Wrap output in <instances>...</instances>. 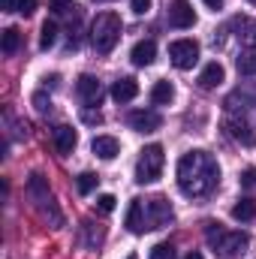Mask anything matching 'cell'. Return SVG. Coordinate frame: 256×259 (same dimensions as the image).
I'll use <instances>...</instances> for the list:
<instances>
[{
	"label": "cell",
	"instance_id": "1",
	"mask_svg": "<svg viewBox=\"0 0 256 259\" xmlns=\"http://www.w3.org/2000/svg\"><path fill=\"white\" fill-rule=\"evenodd\" d=\"M220 181V166L208 151H187L178 160V190L184 196H208Z\"/></svg>",
	"mask_w": 256,
	"mask_h": 259
},
{
	"label": "cell",
	"instance_id": "2",
	"mask_svg": "<svg viewBox=\"0 0 256 259\" xmlns=\"http://www.w3.org/2000/svg\"><path fill=\"white\" fill-rule=\"evenodd\" d=\"M205 235H208V244L214 247V253L220 259H241L247 253V244H250L244 232H226L220 223H208Z\"/></svg>",
	"mask_w": 256,
	"mask_h": 259
},
{
	"label": "cell",
	"instance_id": "3",
	"mask_svg": "<svg viewBox=\"0 0 256 259\" xmlns=\"http://www.w3.org/2000/svg\"><path fill=\"white\" fill-rule=\"evenodd\" d=\"M91 39H94V49L100 55H109L118 39H121V18L115 12H100L94 18V27H91Z\"/></svg>",
	"mask_w": 256,
	"mask_h": 259
},
{
	"label": "cell",
	"instance_id": "4",
	"mask_svg": "<svg viewBox=\"0 0 256 259\" xmlns=\"http://www.w3.org/2000/svg\"><path fill=\"white\" fill-rule=\"evenodd\" d=\"M163 163H166L163 145H148V148L139 154V163H136V181H139V184H151V181H157L160 172H163Z\"/></svg>",
	"mask_w": 256,
	"mask_h": 259
},
{
	"label": "cell",
	"instance_id": "5",
	"mask_svg": "<svg viewBox=\"0 0 256 259\" xmlns=\"http://www.w3.org/2000/svg\"><path fill=\"white\" fill-rule=\"evenodd\" d=\"M27 193H30V199L36 202V208H39L42 214H52L55 226H61V211L55 208V199H52V190H49V181H46L39 172L30 175V181H27Z\"/></svg>",
	"mask_w": 256,
	"mask_h": 259
},
{
	"label": "cell",
	"instance_id": "6",
	"mask_svg": "<svg viewBox=\"0 0 256 259\" xmlns=\"http://www.w3.org/2000/svg\"><path fill=\"white\" fill-rule=\"evenodd\" d=\"M169 58L178 69H193V64L199 61V42L196 39H175L169 46Z\"/></svg>",
	"mask_w": 256,
	"mask_h": 259
},
{
	"label": "cell",
	"instance_id": "7",
	"mask_svg": "<svg viewBox=\"0 0 256 259\" xmlns=\"http://www.w3.org/2000/svg\"><path fill=\"white\" fill-rule=\"evenodd\" d=\"M172 220V205L166 202V199H151L148 205H145V223H148V229H160V226H166Z\"/></svg>",
	"mask_w": 256,
	"mask_h": 259
},
{
	"label": "cell",
	"instance_id": "8",
	"mask_svg": "<svg viewBox=\"0 0 256 259\" xmlns=\"http://www.w3.org/2000/svg\"><path fill=\"white\" fill-rule=\"evenodd\" d=\"M169 24L178 30H187L196 24V9L190 6V0H172L169 6Z\"/></svg>",
	"mask_w": 256,
	"mask_h": 259
},
{
	"label": "cell",
	"instance_id": "9",
	"mask_svg": "<svg viewBox=\"0 0 256 259\" xmlns=\"http://www.w3.org/2000/svg\"><path fill=\"white\" fill-rule=\"evenodd\" d=\"M127 121L136 133H154V130H160V124H163V118H160L157 112H151V109H136V112H130Z\"/></svg>",
	"mask_w": 256,
	"mask_h": 259
},
{
	"label": "cell",
	"instance_id": "10",
	"mask_svg": "<svg viewBox=\"0 0 256 259\" xmlns=\"http://www.w3.org/2000/svg\"><path fill=\"white\" fill-rule=\"evenodd\" d=\"M52 142H55V151L58 154H72V148H75V142H78V136H75V130L66 127V124H61V127L52 130Z\"/></svg>",
	"mask_w": 256,
	"mask_h": 259
},
{
	"label": "cell",
	"instance_id": "11",
	"mask_svg": "<svg viewBox=\"0 0 256 259\" xmlns=\"http://www.w3.org/2000/svg\"><path fill=\"white\" fill-rule=\"evenodd\" d=\"M226 130H229V136H232L235 142H241L244 148H253L256 145V133L250 130L247 121H241V118H229V121H226Z\"/></svg>",
	"mask_w": 256,
	"mask_h": 259
},
{
	"label": "cell",
	"instance_id": "12",
	"mask_svg": "<svg viewBox=\"0 0 256 259\" xmlns=\"http://www.w3.org/2000/svg\"><path fill=\"white\" fill-rule=\"evenodd\" d=\"M75 91H78V97H81L84 103H100V97H103V84H100L94 75H78Z\"/></svg>",
	"mask_w": 256,
	"mask_h": 259
},
{
	"label": "cell",
	"instance_id": "13",
	"mask_svg": "<svg viewBox=\"0 0 256 259\" xmlns=\"http://www.w3.org/2000/svg\"><path fill=\"white\" fill-rule=\"evenodd\" d=\"M130 58H133V64L136 66H151L154 64V58H157V42H154V39H142V42H136L133 52H130Z\"/></svg>",
	"mask_w": 256,
	"mask_h": 259
},
{
	"label": "cell",
	"instance_id": "14",
	"mask_svg": "<svg viewBox=\"0 0 256 259\" xmlns=\"http://www.w3.org/2000/svg\"><path fill=\"white\" fill-rule=\"evenodd\" d=\"M223 78H226V69H223V64L211 61V64H205V69L199 72V88H202V91H211V88H217Z\"/></svg>",
	"mask_w": 256,
	"mask_h": 259
},
{
	"label": "cell",
	"instance_id": "15",
	"mask_svg": "<svg viewBox=\"0 0 256 259\" xmlns=\"http://www.w3.org/2000/svg\"><path fill=\"white\" fill-rule=\"evenodd\" d=\"M91 148H94V154H97L100 160H115V157H118V151H121V145H118V139H115V136H97Z\"/></svg>",
	"mask_w": 256,
	"mask_h": 259
},
{
	"label": "cell",
	"instance_id": "16",
	"mask_svg": "<svg viewBox=\"0 0 256 259\" xmlns=\"http://www.w3.org/2000/svg\"><path fill=\"white\" fill-rule=\"evenodd\" d=\"M127 229H130V232H136V235L148 229V223H145V202H142V199H133V202H130Z\"/></svg>",
	"mask_w": 256,
	"mask_h": 259
},
{
	"label": "cell",
	"instance_id": "17",
	"mask_svg": "<svg viewBox=\"0 0 256 259\" xmlns=\"http://www.w3.org/2000/svg\"><path fill=\"white\" fill-rule=\"evenodd\" d=\"M136 94H139V81L136 78H118L115 84H112V97H115V103H130V100H136Z\"/></svg>",
	"mask_w": 256,
	"mask_h": 259
},
{
	"label": "cell",
	"instance_id": "18",
	"mask_svg": "<svg viewBox=\"0 0 256 259\" xmlns=\"http://www.w3.org/2000/svg\"><path fill=\"white\" fill-rule=\"evenodd\" d=\"M151 100H154V106H169V103L175 100L172 81H157V84L151 88Z\"/></svg>",
	"mask_w": 256,
	"mask_h": 259
},
{
	"label": "cell",
	"instance_id": "19",
	"mask_svg": "<svg viewBox=\"0 0 256 259\" xmlns=\"http://www.w3.org/2000/svg\"><path fill=\"white\" fill-rule=\"evenodd\" d=\"M232 217L235 220H241V223H247V220H253L256 217V202L247 196V199H238L235 205H232Z\"/></svg>",
	"mask_w": 256,
	"mask_h": 259
},
{
	"label": "cell",
	"instance_id": "20",
	"mask_svg": "<svg viewBox=\"0 0 256 259\" xmlns=\"http://www.w3.org/2000/svg\"><path fill=\"white\" fill-rule=\"evenodd\" d=\"M18 42H21V33L15 27H6L3 30V55H15L18 52Z\"/></svg>",
	"mask_w": 256,
	"mask_h": 259
},
{
	"label": "cell",
	"instance_id": "21",
	"mask_svg": "<svg viewBox=\"0 0 256 259\" xmlns=\"http://www.w3.org/2000/svg\"><path fill=\"white\" fill-rule=\"evenodd\" d=\"M97 181H100V178H97L94 172H81V175L75 178V190H78L81 196H88L94 187H97Z\"/></svg>",
	"mask_w": 256,
	"mask_h": 259
},
{
	"label": "cell",
	"instance_id": "22",
	"mask_svg": "<svg viewBox=\"0 0 256 259\" xmlns=\"http://www.w3.org/2000/svg\"><path fill=\"white\" fill-rule=\"evenodd\" d=\"M55 39H58V24H55V21H46V24H42L39 46H42V49H52V46H55Z\"/></svg>",
	"mask_w": 256,
	"mask_h": 259
},
{
	"label": "cell",
	"instance_id": "23",
	"mask_svg": "<svg viewBox=\"0 0 256 259\" xmlns=\"http://www.w3.org/2000/svg\"><path fill=\"white\" fill-rule=\"evenodd\" d=\"M238 72L241 75H256V52H244L238 58Z\"/></svg>",
	"mask_w": 256,
	"mask_h": 259
},
{
	"label": "cell",
	"instance_id": "24",
	"mask_svg": "<svg viewBox=\"0 0 256 259\" xmlns=\"http://www.w3.org/2000/svg\"><path fill=\"white\" fill-rule=\"evenodd\" d=\"M148 259H175V247L172 244H154L151 247V253H148Z\"/></svg>",
	"mask_w": 256,
	"mask_h": 259
},
{
	"label": "cell",
	"instance_id": "25",
	"mask_svg": "<svg viewBox=\"0 0 256 259\" xmlns=\"http://www.w3.org/2000/svg\"><path fill=\"white\" fill-rule=\"evenodd\" d=\"M115 202H118V199H115L112 193H103V196H97V202H94V205H97V211L109 214V211H115Z\"/></svg>",
	"mask_w": 256,
	"mask_h": 259
},
{
	"label": "cell",
	"instance_id": "26",
	"mask_svg": "<svg viewBox=\"0 0 256 259\" xmlns=\"http://www.w3.org/2000/svg\"><path fill=\"white\" fill-rule=\"evenodd\" d=\"M33 106H36L39 115H49V112H52V100H49L46 94H33Z\"/></svg>",
	"mask_w": 256,
	"mask_h": 259
},
{
	"label": "cell",
	"instance_id": "27",
	"mask_svg": "<svg viewBox=\"0 0 256 259\" xmlns=\"http://www.w3.org/2000/svg\"><path fill=\"white\" fill-rule=\"evenodd\" d=\"M130 9H133L136 15H145V12L151 9V0H130Z\"/></svg>",
	"mask_w": 256,
	"mask_h": 259
},
{
	"label": "cell",
	"instance_id": "28",
	"mask_svg": "<svg viewBox=\"0 0 256 259\" xmlns=\"http://www.w3.org/2000/svg\"><path fill=\"white\" fill-rule=\"evenodd\" d=\"M81 121H84V124H100V121H103V115H100V112H94V109H84V112H81Z\"/></svg>",
	"mask_w": 256,
	"mask_h": 259
},
{
	"label": "cell",
	"instance_id": "29",
	"mask_svg": "<svg viewBox=\"0 0 256 259\" xmlns=\"http://www.w3.org/2000/svg\"><path fill=\"white\" fill-rule=\"evenodd\" d=\"M36 3H39V0H21V6H18V12H24V15H30V12L36 9Z\"/></svg>",
	"mask_w": 256,
	"mask_h": 259
},
{
	"label": "cell",
	"instance_id": "30",
	"mask_svg": "<svg viewBox=\"0 0 256 259\" xmlns=\"http://www.w3.org/2000/svg\"><path fill=\"white\" fill-rule=\"evenodd\" d=\"M241 184H244V187H253V184H256V172H253V169H247V172L241 175Z\"/></svg>",
	"mask_w": 256,
	"mask_h": 259
},
{
	"label": "cell",
	"instance_id": "31",
	"mask_svg": "<svg viewBox=\"0 0 256 259\" xmlns=\"http://www.w3.org/2000/svg\"><path fill=\"white\" fill-rule=\"evenodd\" d=\"M52 3V9H58V12H64L66 6H72V0H49Z\"/></svg>",
	"mask_w": 256,
	"mask_h": 259
},
{
	"label": "cell",
	"instance_id": "32",
	"mask_svg": "<svg viewBox=\"0 0 256 259\" xmlns=\"http://www.w3.org/2000/svg\"><path fill=\"white\" fill-rule=\"evenodd\" d=\"M18 6H21V0H3V9L6 12H18Z\"/></svg>",
	"mask_w": 256,
	"mask_h": 259
},
{
	"label": "cell",
	"instance_id": "33",
	"mask_svg": "<svg viewBox=\"0 0 256 259\" xmlns=\"http://www.w3.org/2000/svg\"><path fill=\"white\" fill-rule=\"evenodd\" d=\"M205 6H208V9H214V12H217V9H223V0H205Z\"/></svg>",
	"mask_w": 256,
	"mask_h": 259
},
{
	"label": "cell",
	"instance_id": "34",
	"mask_svg": "<svg viewBox=\"0 0 256 259\" xmlns=\"http://www.w3.org/2000/svg\"><path fill=\"white\" fill-rule=\"evenodd\" d=\"M184 259H202V253H199V250H193V253H187Z\"/></svg>",
	"mask_w": 256,
	"mask_h": 259
},
{
	"label": "cell",
	"instance_id": "35",
	"mask_svg": "<svg viewBox=\"0 0 256 259\" xmlns=\"http://www.w3.org/2000/svg\"><path fill=\"white\" fill-rule=\"evenodd\" d=\"M250 3H256V0H250Z\"/></svg>",
	"mask_w": 256,
	"mask_h": 259
},
{
	"label": "cell",
	"instance_id": "36",
	"mask_svg": "<svg viewBox=\"0 0 256 259\" xmlns=\"http://www.w3.org/2000/svg\"><path fill=\"white\" fill-rule=\"evenodd\" d=\"M130 259H133V256H130Z\"/></svg>",
	"mask_w": 256,
	"mask_h": 259
}]
</instances>
